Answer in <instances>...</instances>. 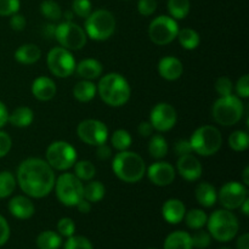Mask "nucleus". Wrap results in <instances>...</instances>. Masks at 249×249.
Listing matches in <instances>:
<instances>
[{
	"mask_svg": "<svg viewBox=\"0 0 249 249\" xmlns=\"http://www.w3.org/2000/svg\"><path fill=\"white\" fill-rule=\"evenodd\" d=\"M186 208L180 199L170 198L164 202L162 207V215L169 224H179L184 219Z\"/></svg>",
	"mask_w": 249,
	"mask_h": 249,
	"instance_id": "21",
	"label": "nucleus"
},
{
	"mask_svg": "<svg viewBox=\"0 0 249 249\" xmlns=\"http://www.w3.org/2000/svg\"><path fill=\"white\" fill-rule=\"evenodd\" d=\"M112 169L118 179L128 184L140 181L146 174V165L140 155L131 151H119L113 158Z\"/></svg>",
	"mask_w": 249,
	"mask_h": 249,
	"instance_id": "3",
	"label": "nucleus"
},
{
	"mask_svg": "<svg viewBox=\"0 0 249 249\" xmlns=\"http://www.w3.org/2000/svg\"><path fill=\"white\" fill-rule=\"evenodd\" d=\"M177 111L172 105L167 102L157 104L151 111L150 123L157 131H168L177 124Z\"/></svg>",
	"mask_w": 249,
	"mask_h": 249,
	"instance_id": "15",
	"label": "nucleus"
},
{
	"mask_svg": "<svg viewBox=\"0 0 249 249\" xmlns=\"http://www.w3.org/2000/svg\"><path fill=\"white\" fill-rule=\"evenodd\" d=\"M12 146L11 138L5 131H0V158L5 157L10 152Z\"/></svg>",
	"mask_w": 249,
	"mask_h": 249,
	"instance_id": "47",
	"label": "nucleus"
},
{
	"mask_svg": "<svg viewBox=\"0 0 249 249\" xmlns=\"http://www.w3.org/2000/svg\"><path fill=\"white\" fill-rule=\"evenodd\" d=\"M36 243L39 249H58L62 246V237L55 231H43L38 235Z\"/></svg>",
	"mask_w": 249,
	"mask_h": 249,
	"instance_id": "28",
	"label": "nucleus"
},
{
	"mask_svg": "<svg viewBox=\"0 0 249 249\" xmlns=\"http://www.w3.org/2000/svg\"><path fill=\"white\" fill-rule=\"evenodd\" d=\"M58 235L62 237H71L75 232V224L71 218H62L57 223Z\"/></svg>",
	"mask_w": 249,
	"mask_h": 249,
	"instance_id": "42",
	"label": "nucleus"
},
{
	"mask_svg": "<svg viewBox=\"0 0 249 249\" xmlns=\"http://www.w3.org/2000/svg\"><path fill=\"white\" fill-rule=\"evenodd\" d=\"M175 152L177 155L179 156H184L187 155V153H191L192 152V147H191V143H190V140H178L177 143H175Z\"/></svg>",
	"mask_w": 249,
	"mask_h": 249,
	"instance_id": "50",
	"label": "nucleus"
},
{
	"mask_svg": "<svg viewBox=\"0 0 249 249\" xmlns=\"http://www.w3.org/2000/svg\"><path fill=\"white\" fill-rule=\"evenodd\" d=\"M65 249H94V247L87 237L73 235L66 241Z\"/></svg>",
	"mask_w": 249,
	"mask_h": 249,
	"instance_id": "40",
	"label": "nucleus"
},
{
	"mask_svg": "<svg viewBox=\"0 0 249 249\" xmlns=\"http://www.w3.org/2000/svg\"><path fill=\"white\" fill-rule=\"evenodd\" d=\"M163 249H194L191 235L186 231H174L167 236Z\"/></svg>",
	"mask_w": 249,
	"mask_h": 249,
	"instance_id": "24",
	"label": "nucleus"
},
{
	"mask_svg": "<svg viewBox=\"0 0 249 249\" xmlns=\"http://www.w3.org/2000/svg\"><path fill=\"white\" fill-rule=\"evenodd\" d=\"M195 195H196L197 202L206 208H211L218 201V192L215 187L208 182H201L197 185Z\"/></svg>",
	"mask_w": 249,
	"mask_h": 249,
	"instance_id": "23",
	"label": "nucleus"
},
{
	"mask_svg": "<svg viewBox=\"0 0 249 249\" xmlns=\"http://www.w3.org/2000/svg\"><path fill=\"white\" fill-rule=\"evenodd\" d=\"M184 72V66L179 58L174 56H167L163 57L158 62V73L165 80H177L179 79Z\"/></svg>",
	"mask_w": 249,
	"mask_h": 249,
	"instance_id": "19",
	"label": "nucleus"
},
{
	"mask_svg": "<svg viewBox=\"0 0 249 249\" xmlns=\"http://www.w3.org/2000/svg\"><path fill=\"white\" fill-rule=\"evenodd\" d=\"M34 119V113L29 107H18L14 109L11 114H9L7 122L16 128H26L32 124Z\"/></svg>",
	"mask_w": 249,
	"mask_h": 249,
	"instance_id": "27",
	"label": "nucleus"
},
{
	"mask_svg": "<svg viewBox=\"0 0 249 249\" xmlns=\"http://www.w3.org/2000/svg\"><path fill=\"white\" fill-rule=\"evenodd\" d=\"M9 212L12 216L19 220H27L32 218L36 212L33 202L26 196H16L9 202Z\"/></svg>",
	"mask_w": 249,
	"mask_h": 249,
	"instance_id": "18",
	"label": "nucleus"
},
{
	"mask_svg": "<svg viewBox=\"0 0 249 249\" xmlns=\"http://www.w3.org/2000/svg\"><path fill=\"white\" fill-rule=\"evenodd\" d=\"M138 131L141 136H143V138H147V136H150L153 131L152 124H151L150 122H142V123L139 124Z\"/></svg>",
	"mask_w": 249,
	"mask_h": 249,
	"instance_id": "52",
	"label": "nucleus"
},
{
	"mask_svg": "<svg viewBox=\"0 0 249 249\" xmlns=\"http://www.w3.org/2000/svg\"><path fill=\"white\" fill-rule=\"evenodd\" d=\"M215 90L220 96H229V95H232V82H231L228 77H220L215 83Z\"/></svg>",
	"mask_w": 249,
	"mask_h": 249,
	"instance_id": "44",
	"label": "nucleus"
},
{
	"mask_svg": "<svg viewBox=\"0 0 249 249\" xmlns=\"http://www.w3.org/2000/svg\"><path fill=\"white\" fill-rule=\"evenodd\" d=\"M73 16H74V12L73 11H65V18L67 21H72Z\"/></svg>",
	"mask_w": 249,
	"mask_h": 249,
	"instance_id": "59",
	"label": "nucleus"
},
{
	"mask_svg": "<svg viewBox=\"0 0 249 249\" xmlns=\"http://www.w3.org/2000/svg\"><path fill=\"white\" fill-rule=\"evenodd\" d=\"M75 71H77L78 75L84 78L85 80H94L97 79L102 74L104 67H102V65L97 60L87 58V60L80 61L75 66Z\"/></svg>",
	"mask_w": 249,
	"mask_h": 249,
	"instance_id": "22",
	"label": "nucleus"
},
{
	"mask_svg": "<svg viewBox=\"0 0 249 249\" xmlns=\"http://www.w3.org/2000/svg\"><path fill=\"white\" fill-rule=\"evenodd\" d=\"M106 194V189L100 181H91L90 180L84 187H83V198L89 201L90 203H97L101 201Z\"/></svg>",
	"mask_w": 249,
	"mask_h": 249,
	"instance_id": "29",
	"label": "nucleus"
},
{
	"mask_svg": "<svg viewBox=\"0 0 249 249\" xmlns=\"http://www.w3.org/2000/svg\"><path fill=\"white\" fill-rule=\"evenodd\" d=\"M235 90L240 97L246 99V97L249 96V75L245 74L237 80L235 85Z\"/></svg>",
	"mask_w": 249,
	"mask_h": 249,
	"instance_id": "46",
	"label": "nucleus"
},
{
	"mask_svg": "<svg viewBox=\"0 0 249 249\" xmlns=\"http://www.w3.org/2000/svg\"><path fill=\"white\" fill-rule=\"evenodd\" d=\"M184 219L187 228L192 229V230H199L203 226H206L208 216L201 209H191L190 212L185 213Z\"/></svg>",
	"mask_w": 249,
	"mask_h": 249,
	"instance_id": "32",
	"label": "nucleus"
},
{
	"mask_svg": "<svg viewBox=\"0 0 249 249\" xmlns=\"http://www.w3.org/2000/svg\"><path fill=\"white\" fill-rule=\"evenodd\" d=\"M237 249H249V233H243L237 241Z\"/></svg>",
	"mask_w": 249,
	"mask_h": 249,
	"instance_id": "55",
	"label": "nucleus"
},
{
	"mask_svg": "<svg viewBox=\"0 0 249 249\" xmlns=\"http://www.w3.org/2000/svg\"><path fill=\"white\" fill-rule=\"evenodd\" d=\"M40 12L50 21H58L63 15L60 5L53 0H44L40 4Z\"/></svg>",
	"mask_w": 249,
	"mask_h": 249,
	"instance_id": "37",
	"label": "nucleus"
},
{
	"mask_svg": "<svg viewBox=\"0 0 249 249\" xmlns=\"http://www.w3.org/2000/svg\"><path fill=\"white\" fill-rule=\"evenodd\" d=\"M46 62L50 72L58 78H67L72 75L77 66L71 51L62 46L51 49L46 57Z\"/></svg>",
	"mask_w": 249,
	"mask_h": 249,
	"instance_id": "12",
	"label": "nucleus"
},
{
	"mask_svg": "<svg viewBox=\"0 0 249 249\" xmlns=\"http://www.w3.org/2000/svg\"><path fill=\"white\" fill-rule=\"evenodd\" d=\"M148 179L156 186H168L175 179V169L167 162H156L147 169Z\"/></svg>",
	"mask_w": 249,
	"mask_h": 249,
	"instance_id": "16",
	"label": "nucleus"
},
{
	"mask_svg": "<svg viewBox=\"0 0 249 249\" xmlns=\"http://www.w3.org/2000/svg\"><path fill=\"white\" fill-rule=\"evenodd\" d=\"M249 167H246L245 172H243V182L245 185H249Z\"/></svg>",
	"mask_w": 249,
	"mask_h": 249,
	"instance_id": "58",
	"label": "nucleus"
},
{
	"mask_svg": "<svg viewBox=\"0 0 249 249\" xmlns=\"http://www.w3.org/2000/svg\"><path fill=\"white\" fill-rule=\"evenodd\" d=\"M46 162L53 169L67 170L77 162V151L66 141H55L46 150Z\"/></svg>",
	"mask_w": 249,
	"mask_h": 249,
	"instance_id": "9",
	"label": "nucleus"
},
{
	"mask_svg": "<svg viewBox=\"0 0 249 249\" xmlns=\"http://www.w3.org/2000/svg\"><path fill=\"white\" fill-rule=\"evenodd\" d=\"M148 249H156V248H148Z\"/></svg>",
	"mask_w": 249,
	"mask_h": 249,
	"instance_id": "61",
	"label": "nucleus"
},
{
	"mask_svg": "<svg viewBox=\"0 0 249 249\" xmlns=\"http://www.w3.org/2000/svg\"><path fill=\"white\" fill-rule=\"evenodd\" d=\"M16 189V179L10 172H0V198L11 196Z\"/></svg>",
	"mask_w": 249,
	"mask_h": 249,
	"instance_id": "36",
	"label": "nucleus"
},
{
	"mask_svg": "<svg viewBox=\"0 0 249 249\" xmlns=\"http://www.w3.org/2000/svg\"><path fill=\"white\" fill-rule=\"evenodd\" d=\"M55 173L46 160L28 158L19 164L17 182L22 191L33 198H43L55 186Z\"/></svg>",
	"mask_w": 249,
	"mask_h": 249,
	"instance_id": "1",
	"label": "nucleus"
},
{
	"mask_svg": "<svg viewBox=\"0 0 249 249\" xmlns=\"http://www.w3.org/2000/svg\"><path fill=\"white\" fill-rule=\"evenodd\" d=\"M77 134L83 142L90 146H99L105 143L108 138V129L106 124L97 119H85L80 122Z\"/></svg>",
	"mask_w": 249,
	"mask_h": 249,
	"instance_id": "13",
	"label": "nucleus"
},
{
	"mask_svg": "<svg viewBox=\"0 0 249 249\" xmlns=\"http://www.w3.org/2000/svg\"><path fill=\"white\" fill-rule=\"evenodd\" d=\"M177 38L179 39V43L181 44L182 48L186 50H195L201 41L199 34L191 28H184L179 31Z\"/></svg>",
	"mask_w": 249,
	"mask_h": 249,
	"instance_id": "31",
	"label": "nucleus"
},
{
	"mask_svg": "<svg viewBox=\"0 0 249 249\" xmlns=\"http://www.w3.org/2000/svg\"><path fill=\"white\" fill-rule=\"evenodd\" d=\"M55 29H56L55 24L49 23V24H46V26H44L43 34L45 36H48V38H51V36H55Z\"/></svg>",
	"mask_w": 249,
	"mask_h": 249,
	"instance_id": "56",
	"label": "nucleus"
},
{
	"mask_svg": "<svg viewBox=\"0 0 249 249\" xmlns=\"http://www.w3.org/2000/svg\"><path fill=\"white\" fill-rule=\"evenodd\" d=\"M97 150H96V156L100 160H106L111 157L112 155V151L109 146L106 145V142L101 143V145L96 146Z\"/></svg>",
	"mask_w": 249,
	"mask_h": 249,
	"instance_id": "51",
	"label": "nucleus"
},
{
	"mask_svg": "<svg viewBox=\"0 0 249 249\" xmlns=\"http://www.w3.org/2000/svg\"><path fill=\"white\" fill-rule=\"evenodd\" d=\"M247 198V187L237 181L226 182L218 194V199L220 201L221 206L229 211L238 209Z\"/></svg>",
	"mask_w": 249,
	"mask_h": 249,
	"instance_id": "14",
	"label": "nucleus"
},
{
	"mask_svg": "<svg viewBox=\"0 0 249 249\" xmlns=\"http://www.w3.org/2000/svg\"><path fill=\"white\" fill-rule=\"evenodd\" d=\"M72 11L74 12L78 17L87 18V17L92 12L91 2H90V0H73Z\"/></svg>",
	"mask_w": 249,
	"mask_h": 249,
	"instance_id": "41",
	"label": "nucleus"
},
{
	"mask_svg": "<svg viewBox=\"0 0 249 249\" xmlns=\"http://www.w3.org/2000/svg\"><path fill=\"white\" fill-rule=\"evenodd\" d=\"M74 175L80 181H90L96 174V168L90 160H79L74 163Z\"/></svg>",
	"mask_w": 249,
	"mask_h": 249,
	"instance_id": "34",
	"label": "nucleus"
},
{
	"mask_svg": "<svg viewBox=\"0 0 249 249\" xmlns=\"http://www.w3.org/2000/svg\"><path fill=\"white\" fill-rule=\"evenodd\" d=\"M190 0H168V11L174 19H182L189 15Z\"/></svg>",
	"mask_w": 249,
	"mask_h": 249,
	"instance_id": "33",
	"label": "nucleus"
},
{
	"mask_svg": "<svg viewBox=\"0 0 249 249\" xmlns=\"http://www.w3.org/2000/svg\"><path fill=\"white\" fill-rule=\"evenodd\" d=\"M168 150L169 147H168L167 140L162 135H153L151 138L150 143H148V153L151 157L155 160H162L167 156Z\"/></svg>",
	"mask_w": 249,
	"mask_h": 249,
	"instance_id": "30",
	"label": "nucleus"
},
{
	"mask_svg": "<svg viewBox=\"0 0 249 249\" xmlns=\"http://www.w3.org/2000/svg\"><path fill=\"white\" fill-rule=\"evenodd\" d=\"M245 112V106L240 97L229 95L216 100L212 108V114L216 123L224 126L235 125L241 121Z\"/></svg>",
	"mask_w": 249,
	"mask_h": 249,
	"instance_id": "5",
	"label": "nucleus"
},
{
	"mask_svg": "<svg viewBox=\"0 0 249 249\" xmlns=\"http://www.w3.org/2000/svg\"><path fill=\"white\" fill-rule=\"evenodd\" d=\"M55 192L57 199L67 207L77 206L83 199V182L72 173H63L55 181Z\"/></svg>",
	"mask_w": 249,
	"mask_h": 249,
	"instance_id": "8",
	"label": "nucleus"
},
{
	"mask_svg": "<svg viewBox=\"0 0 249 249\" xmlns=\"http://www.w3.org/2000/svg\"><path fill=\"white\" fill-rule=\"evenodd\" d=\"M41 56L40 49L34 44H24L15 53V58L22 65H33Z\"/></svg>",
	"mask_w": 249,
	"mask_h": 249,
	"instance_id": "25",
	"label": "nucleus"
},
{
	"mask_svg": "<svg viewBox=\"0 0 249 249\" xmlns=\"http://www.w3.org/2000/svg\"><path fill=\"white\" fill-rule=\"evenodd\" d=\"M190 143H191L192 152L198 153L203 157H208L215 155L220 150L223 138L218 128L213 125H203L192 134Z\"/></svg>",
	"mask_w": 249,
	"mask_h": 249,
	"instance_id": "7",
	"label": "nucleus"
},
{
	"mask_svg": "<svg viewBox=\"0 0 249 249\" xmlns=\"http://www.w3.org/2000/svg\"><path fill=\"white\" fill-rule=\"evenodd\" d=\"M138 10L142 16H151L157 10L156 0H139Z\"/></svg>",
	"mask_w": 249,
	"mask_h": 249,
	"instance_id": "45",
	"label": "nucleus"
},
{
	"mask_svg": "<svg viewBox=\"0 0 249 249\" xmlns=\"http://www.w3.org/2000/svg\"><path fill=\"white\" fill-rule=\"evenodd\" d=\"M96 88L102 101L111 107L123 106L130 99V85L119 73H108L104 75Z\"/></svg>",
	"mask_w": 249,
	"mask_h": 249,
	"instance_id": "2",
	"label": "nucleus"
},
{
	"mask_svg": "<svg viewBox=\"0 0 249 249\" xmlns=\"http://www.w3.org/2000/svg\"><path fill=\"white\" fill-rule=\"evenodd\" d=\"M10 238V226L6 219L0 215V247L4 246Z\"/></svg>",
	"mask_w": 249,
	"mask_h": 249,
	"instance_id": "48",
	"label": "nucleus"
},
{
	"mask_svg": "<svg viewBox=\"0 0 249 249\" xmlns=\"http://www.w3.org/2000/svg\"><path fill=\"white\" fill-rule=\"evenodd\" d=\"M177 169L178 173L187 181H195L202 175V164L192 153L179 156Z\"/></svg>",
	"mask_w": 249,
	"mask_h": 249,
	"instance_id": "17",
	"label": "nucleus"
},
{
	"mask_svg": "<svg viewBox=\"0 0 249 249\" xmlns=\"http://www.w3.org/2000/svg\"><path fill=\"white\" fill-rule=\"evenodd\" d=\"M229 146L236 152L246 151L249 146V136L247 131L236 130L229 138Z\"/></svg>",
	"mask_w": 249,
	"mask_h": 249,
	"instance_id": "35",
	"label": "nucleus"
},
{
	"mask_svg": "<svg viewBox=\"0 0 249 249\" xmlns=\"http://www.w3.org/2000/svg\"><path fill=\"white\" fill-rule=\"evenodd\" d=\"M192 247L197 249H206L209 247L212 242V236L209 235L208 231H203L199 229L197 232H195L191 236Z\"/></svg>",
	"mask_w": 249,
	"mask_h": 249,
	"instance_id": "39",
	"label": "nucleus"
},
{
	"mask_svg": "<svg viewBox=\"0 0 249 249\" xmlns=\"http://www.w3.org/2000/svg\"><path fill=\"white\" fill-rule=\"evenodd\" d=\"M57 91L55 82L49 77H39L32 84V94L39 101H49L53 99Z\"/></svg>",
	"mask_w": 249,
	"mask_h": 249,
	"instance_id": "20",
	"label": "nucleus"
},
{
	"mask_svg": "<svg viewBox=\"0 0 249 249\" xmlns=\"http://www.w3.org/2000/svg\"><path fill=\"white\" fill-rule=\"evenodd\" d=\"M116 31V18L108 10L100 9L85 18V33L94 40H107Z\"/></svg>",
	"mask_w": 249,
	"mask_h": 249,
	"instance_id": "6",
	"label": "nucleus"
},
{
	"mask_svg": "<svg viewBox=\"0 0 249 249\" xmlns=\"http://www.w3.org/2000/svg\"><path fill=\"white\" fill-rule=\"evenodd\" d=\"M220 249H230V248H228V247H223V248H220Z\"/></svg>",
	"mask_w": 249,
	"mask_h": 249,
	"instance_id": "60",
	"label": "nucleus"
},
{
	"mask_svg": "<svg viewBox=\"0 0 249 249\" xmlns=\"http://www.w3.org/2000/svg\"><path fill=\"white\" fill-rule=\"evenodd\" d=\"M240 208L242 209V212H243V214H245V215H248V214H249V199L248 198L246 199V201L243 202L242 204H241Z\"/></svg>",
	"mask_w": 249,
	"mask_h": 249,
	"instance_id": "57",
	"label": "nucleus"
},
{
	"mask_svg": "<svg viewBox=\"0 0 249 249\" xmlns=\"http://www.w3.org/2000/svg\"><path fill=\"white\" fill-rule=\"evenodd\" d=\"M112 146L116 148L117 151H125L130 147L131 145V136L124 129H118L113 133L111 138Z\"/></svg>",
	"mask_w": 249,
	"mask_h": 249,
	"instance_id": "38",
	"label": "nucleus"
},
{
	"mask_svg": "<svg viewBox=\"0 0 249 249\" xmlns=\"http://www.w3.org/2000/svg\"><path fill=\"white\" fill-rule=\"evenodd\" d=\"M179 33L177 21L169 16H158L153 19L148 27V36L156 45H167L172 43Z\"/></svg>",
	"mask_w": 249,
	"mask_h": 249,
	"instance_id": "11",
	"label": "nucleus"
},
{
	"mask_svg": "<svg viewBox=\"0 0 249 249\" xmlns=\"http://www.w3.org/2000/svg\"><path fill=\"white\" fill-rule=\"evenodd\" d=\"M87 33L84 29L72 21H66L56 26L55 38L62 48L67 50H80L87 44Z\"/></svg>",
	"mask_w": 249,
	"mask_h": 249,
	"instance_id": "10",
	"label": "nucleus"
},
{
	"mask_svg": "<svg viewBox=\"0 0 249 249\" xmlns=\"http://www.w3.org/2000/svg\"><path fill=\"white\" fill-rule=\"evenodd\" d=\"M21 6L19 0H0V16H12Z\"/></svg>",
	"mask_w": 249,
	"mask_h": 249,
	"instance_id": "43",
	"label": "nucleus"
},
{
	"mask_svg": "<svg viewBox=\"0 0 249 249\" xmlns=\"http://www.w3.org/2000/svg\"><path fill=\"white\" fill-rule=\"evenodd\" d=\"M7 119H9V112H7L6 106L0 101V128H2L6 124Z\"/></svg>",
	"mask_w": 249,
	"mask_h": 249,
	"instance_id": "54",
	"label": "nucleus"
},
{
	"mask_svg": "<svg viewBox=\"0 0 249 249\" xmlns=\"http://www.w3.org/2000/svg\"><path fill=\"white\" fill-rule=\"evenodd\" d=\"M208 232L219 242H230L236 237L240 229L237 218L229 209H219L213 212L207 220Z\"/></svg>",
	"mask_w": 249,
	"mask_h": 249,
	"instance_id": "4",
	"label": "nucleus"
},
{
	"mask_svg": "<svg viewBox=\"0 0 249 249\" xmlns=\"http://www.w3.org/2000/svg\"><path fill=\"white\" fill-rule=\"evenodd\" d=\"M26 18L19 14H14L11 16V18H10V27L16 32L23 31L24 27H26Z\"/></svg>",
	"mask_w": 249,
	"mask_h": 249,
	"instance_id": "49",
	"label": "nucleus"
},
{
	"mask_svg": "<svg viewBox=\"0 0 249 249\" xmlns=\"http://www.w3.org/2000/svg\"><path fill=\"white\" fill-rule=\"evenodd\" d=\"M75 207H77L78 211L83 214H88L90 211H91V204H90L89 201H87V199H84V198L80 199Z\"/></svg>",
	"mask_w": 249,
	"mask_h": 249,
	"instance_id": "53",
	"label": "nucleus"
},
{
	"mask_svg": "<svg viewBox=\"0 0 249 249\" xmlns=\"http://www.w3.org/2000/svg\"><path fill=\"white\" fill-rule=\"evenodd\" d=\"M97 88L91 80H82L73 88V96L79 102H90L95 97Z\"/></svg>",
	"mask_w": 249,
	"mask_h": 249,
	"instance_id": "26",
	"label": "nucleus"
}]
</instances>
